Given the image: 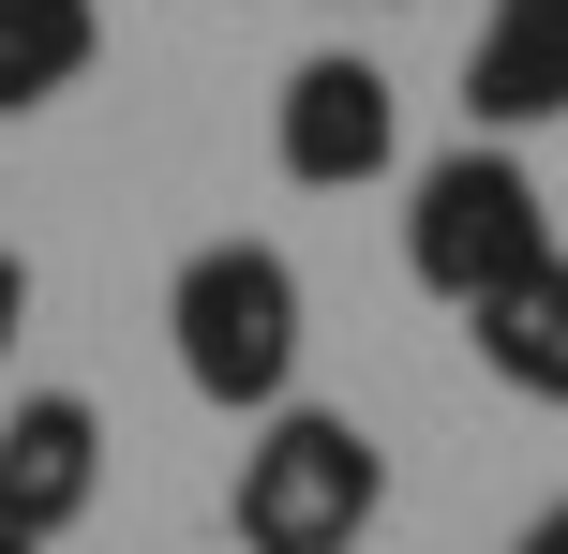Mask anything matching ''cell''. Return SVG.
I'll return each mask as SVG.
<instances>
[{
  "instance_id": "4",
  "label": "cell",
  "mask_w": 568,
  "mask_h": 554,
  "mask_svg": "<svg viewBox=\"0 0 568 554\" xmlns=\"http://www.w3.org/2000/svg\"><path fill=\"white\" fill-rule=\"evenodd\" d=\"M389 150H404V105H389V75H374L359 46H314L300 75H284L270 165L300 180V195H359V180H389Z\"/></svg>"
},
{
  "instance_id": "7",
  "label": "cell",
  "mask_w": 568,
  "mask_h": 554,
  "mask_svg": "<svg viewBox=\"0 0 568 554\" xmlns=\"http://www.w3.org/2000/svg\"><path fill=\"white\" fill-rule=\"evenodd\" d=\"M464 345H479L494 390H524V405H568V255L509 270L494 300H464Z\"/></svg>"
},
{
  "instance_id": "11",
  "label": "cell",
  "mask_w": 568,
  "mask_h": 554,
  "mask_svg": "<svg viewBox=\"0 0 568 554\" xmlns=\"http://www.w3.org/2000/svg\"><path fill=\"white\" fill-rule=\"evenodd\" d=\"M0 554H45V540H0Z\"/></svg>"
},
{
  "instance_id": "2",
  "label": "cell",
  "mask_w": 568,
  "mask_h": 554,
  "mask_svg": "<svg viewBox=\"0 0 568 554\" xmlns=\"http://www.w3.org/2000/svg\"><path fill=\"white\" fill-rule=\"evenodd\" d=\"M374 510H389V450L344 405H270L255 450H240V480H225L240 554H359Z\"/></svg>"
},
{
  "instance_id": "8",
  "label": "cell",
  "mask_w": 568,
  "mask_h": 554,
  "mask_svg": "<svg viewBox=\"0 0 568 554\" xmlns=\"http://www.w3.org/2000/svg\"><path fill=\"white\" fill-rule=\"evenodd\" d=\"M90 46H105V16H90V0H0V120L60 105V90L90 75Z\"/></svg>"
},
{
  "instance_id": "10",
  "label": "cell",
  "mask_w": 568,
  "mask_h": 554,
  "mask_svg": "<svg viewBox=\"0 0 568 554\" xmlns=\"http://www.w3.org/2000/svg\"><path fill=\"white\" fill-rule=\"evenodd\" d=\"M509 554H568V510H539V525H524V540H509Z\"/></svg>"
},
{
  "instance_id": "9",
  "label": "cell",
  "mask_w": 568,
  "mask_h": 554,
  "mask_svg": "<svg viewBox=\"0 0 568 554\" xmlns=\"http://www.w3.org/2000/svg\"><path fill=\"white\" fill-rule=\"evenodd\" d=\"M30 330V255H0V345Z\"/></svg>"
},
{
  "instance_id": "3",
  "label": "cell",
  "mask_w": 568,
  "mask_h": 554,
  "mask_svg": "<svg viewBox=\"0 0 568 554\" xmlns=\"http://www.w3.org/2000/svg\"><path fill=\"white\" fill-rule=\"evenodd\" d=\"M539 255H554V210H539V180H524L509 135H464V150L419 165V195H404V270H419L449 315L494 300L509 270H539Z\"/></svg>"
},
{
  "instance_id": "6",
  "label": "cell",
  "mask_w": 568,
  "mask_h": 554,
  "mask_svg": "<svg viewBox=\"0 0 568 554\" xmlns=\"http://www.w3.org/2000/svg\"><path fill=\"white\" fill-rule=\"evenodd\" d=\"M464 120H479V135L568 120V0H494L479 16V46H464Z\"/></svg>"
},
{
  "instance_id": "1",
  "label": "cell",
  "mask_w": 568,
  "mask_h": 554,
  "mask_svg": "<svg viewBox=\"0 0 568 554\" xmlns=\"http://www.w3.org/2000/svg\"><path fill=\"white\" fill-rule=\"evenodd\" d=\"M165 345H180V390L225 420H270L284 390H300V270L270 255V240H195L165 285Z\"/></svg>"
},
{
  "instance_id": "5",
  "label": "cell",
  "mask_w": 568,
  "mask_h": 554,
  "mask_svg": "<svg viewBox=\"0 0 568 554\" xmlns=\"http://www.w3.org/2000/svg\"><path fill=\"white\" fill-rule=\"evenodd\" d=\"M90 495H105V420H90L75 390L0 405V540H60V525H90Z\"/></svg>"
}]
</instances>
